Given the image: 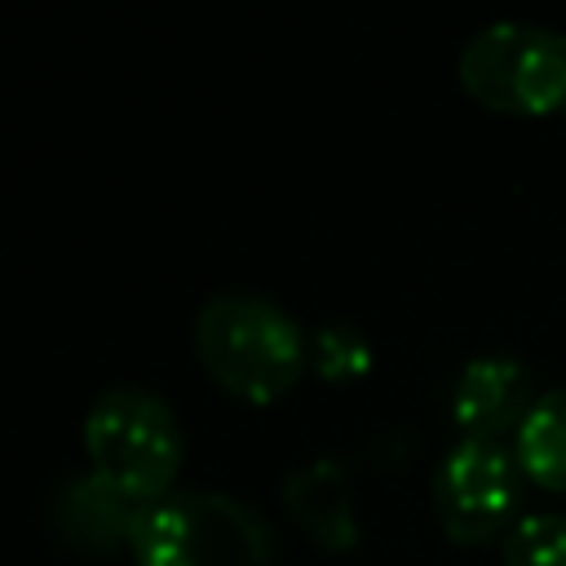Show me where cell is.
I'll return each instance as SVG.
<instances>
[{"mask_svg":"<svg viewBox=\"0 0 566 566\" xmlns=\"http://www.w3.org/2000/svg\"><path fill=\"white\" fill-rule=\"evenodd\" d=\"M539 389L522 358L513 354H478L460 367L451 385V420L464 438H491L504 442L517 438L522 420L531 416Z\"/></svg>","mask_w":566,"mask_h":566,"instance_id":"8992f818","label":"cell"},{"mask_svg":"<svg viewBox=\"0 0 566 566\" xmlns=\"http://www.w3.org/2000/svg\"><path fill=\"white\" fill-rule=\"evenodd\" d=\"M195 354L208 376L248 402H270L296 385L310 345L301 323L270 296L226 287L195 314Z\"/></svg>","mask_w":566,"mask_h":566,"instance_id":"6da1fadb","label":"cell"},{"mask_svg":"<svg viewBox=\"0 0 566 566\" xmlns=\"http://www.w3.org/2000/svg\"><path fill=\"white\" fill-rule=\"evenodd\" d=\"M562 111H566V106H562Z\"/></svg>","mask_w":566,"mask_h":566,"instance_id":"7c38bea8","label":"cell"},{"mask_svg":"<svg viewBox=\"0 0 566 566\" xmlns=\"http://www.w3.org/2000/svg\"><path fill=\"white\" fill-rule=\"evenodd\" d=\"M314 354H318V367H323L327 376H349V371H363V367H367V340H363L354 327H349L345 345H336V323L323 327V332L314 336Z\"/></svg>","mask_w":566,"mask_h":566,"instance_id":"8fae6325","label":"cell"},{"mask_svg":"<svg viewBox=\"0 0 566 566\" xmlns=\"http://www.w3.org/2000/svg\"><path fill=\"white\" fill-rule=\"evenodd\" d=\"M504 566H566V513H522L504 531Z\"/></svg>","mask_w":566,"mask_h":566,"instance_id":"30bf717a","label":"cell"},{"mask_svg":"<svg viewBox=\"0 0 566 566\" xmlns=\"http://www.w3.org/2000/svg\"><path fill=\"white\" fill-rule=\"evenodd\" d=\"M142 509L146 500L119 491L115 482H106L97 469L88 473H75L57 486L53 495V531L66 539V544H80V548H119V544H133V531L142 522Z\"/></svg>","mask_w":566,"mask_h":566,"instance_id":"52a82bcc","label":"cell"},{"mask_svg":"<svg viewBox=\"0 0 566 566\" xmlns=\"http://www.w3.org/2000/svg\"><path fill=\"white\" fill-rule=\"evenodd\" d=\"M84 451L93 469L137 500L168 495L181 464L177 411L142 385H111L84 416Z\"/></svg>","mask_w":566,"mask_h":566,"instance_id":"3957f363","label":"cell"},{"mask_svg":"<svg viewBox=\"0 0 566 566\" xmlns=\"http://www.w3.org/2000/svg\"><path fill=\"white\" fill-rule=\"evenodd\" d=\"M283 495H287V509L296 513V522H301L314 539H323V544H332V548H340V544L354 539V513H349V495H345V473H340V464L314 460V464L296 469V473L283 482Z\"/></svg>","mask_w":566,"mask_h":566,"instance_id":"ba28073f","label":"cell"},{"mask_svg":"<svg viewBox=\"0 0 566 566\" xmlns=\"http://www.w3.org/2000/svg\"><path fill=\"white\" fill-rule=\"evenodd\" d=\"M455 71L460 84L491 111L539 115L566 106V31L495 18L464 40Z\"/></svg>","mask_w":566,"mask_h":566,"instance_id":"277c9868","label":"cell"},{"mask_svg":"<svg viewBox=\"0 0 566 566\" xmlns=\"http://www.w3.org/2000/svg\"><path fill=\"white\" fill-rule=\"evenodd\" d=\"M137 566H270V522L226 491H168L142 509Z\"/></svg>","mask_w":566,"mask_h":566,"instance_id":"7a4b0ae2","label":"cell"},{"mask_svg":"<svg viewBox=\"0 0 566 566\" xmlns=\"http://www.w3.org/2000/svg\"><path fill=\"white\" fill-rule=\"evenodd\" d=\"M522 473L548 491H566V385H553L535 398L531 416L513 438Z\"/></svg>","mask_w":566,"mask_h":566,"instance_id":"9c48e42d","label":"cell"},{"mask_svg":"<svg viewBox=\"0 0 566 566\" xmlns=\"http://www.w3.org/2000/svg\"><path fill=\"white\" fill-rule=\"evenodd\" d=\"M522 464L504 442L460 438L433 469V513L460 544L504 535L522 500Z\"/></svg>","mask_w":566,"mask_h":566,"instance_id":"5b68a950","label":"cell"}]
</instances>
